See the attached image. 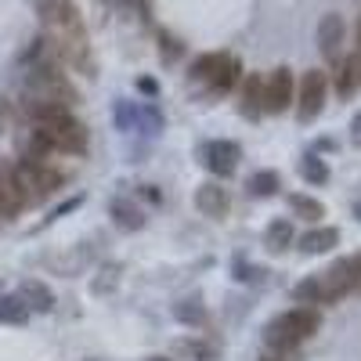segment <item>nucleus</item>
Masks as SVG:
<instances>
[{"label": "nucleus", "instance_id": "obj_1", "mask_svg": "<svg viewBox=\"0 0 361 361\" xmlns=\"http://www.w3.org/2000/svg\"><path fill=\"white\" fill-rule=\"evenodd\" d=\"M37 11L44 22V40L51 44L54 58L87 69V76H94V62H90V40L83 29V15L73 0H37Z\"/></svg>", "mask_w": 361, "mask_h": 361}, {"label": "nucleus", "instance_id": "obj_2", "mask_svg": "<svg viewBox=\"0 0 361 361\" xmlns=\"http://www.w3.org/2000/svg\"><path fill=\"white\" fill-rule=\"evenodd\" d=\"M25 94H29V102H47V105H66V109L76 102L73 83L66 80V73H58L54 62H37L29 69Z\"/></svg>", "mask_w": 361, "mask_h": 361}, {"label": "nucleus", "instance_id": "obj_3", "mask_svg": "<svg viewBox=\"0 0 361 361\" xmlns=\"http://www.w3.org/2000/svg\"><path fill=\"white\" fill-rule=\"evenodd\" d=\"M318 325H322V314L314 307H293L267 325V343L271 347H296V343L311 340L318 333Z\"/></svg>", "mask_w": 361, "mask_h": 361}, {"label": "nucleus", "instance_id": "obj_4", "mask_svg": "<svg viewBox=\"0 0 361 361\" xmlns=\"http://www.w3.org/2000/svg\"><path fill=\"white\" fill-rule=\"evenodd\" d=\"M11 170H15V180H18L25 202H40V199H47L51 192H58L66 185V173L58 166H51L47 159H22Z\"/></svg>", "mask_w": 361, "mask_h": 361}, {"label": "nucleus", "instance_id": "obj_5", "mask_svg": "<svg viewBox=\"0 0 361 361\" xmlns=\"http://www.w3.org/2000/svg\"><path fill=\"white\" fill-rule=\"evenodd\" d=\"M192 76H195V80H202V83H209L214 90H231L238 80H243V62H238L235 54L214 51V54L195 58Z\"/></svg>", "mask_w": 361, "mask_h": 361}, {"label": "nucleus", "instance_id": "obj_6", "mask_svg": "<svg viewBox=\"0 0 361 361\" xmlns=\"http://www.w3.org/2000/svg\"><path fill=\"white\" fill-rule=\"evenodd\" d=\"M357 282H361V257H343V260H336V264L322 275V286H325V296H329V300L347 296Z\"/></svg>", "mask_w": 361, "mask_h": 361}, {"label": "nucleus", "instance_id": "obj_7", "mask_svg": "<svg viewBox=\"0 0 361 361\" xmlns=\"http://www.w3.org/2000/svg\"><path fill=\"white\" fill-rule=\"evenodd\" d=\"M325 90H329L325 73H318V69L304 73V80H300V94H296V116L300 119H314L325 109Z\"/></svg>", "mask_w": 361, "mask_h": 361}, {"label": "nucleus", "instance_id": "obj_8", "mask_svg": "<svg viewBox=\"0 0 361 361\" xmlns=\"http://www.w3.org/2000/svg\"><path fill=\"white\" fill-rule=\"evenodd\" d=\"M293 105V73L286 66H279L264 83V112H286Z\"/></svg>", "mask_w": 361, "mask_h": 361}, {"label": "nucleus", "instance_id": "obj_9", "mask_svg": "<svg viewBox=\"0 0 361 361\" xmlns=\"http://www.w3.org/2000/svg\"><path fill=\"white\" fill-rule=\"evenodd\" d=\"M343 40H347V25L336 11H329L322 22H318V47L322 54L329 58V62H336L340 51H343Z\"/></svg>", "mask_w": 361, "mask_h": 361}, {"label": "nucleus", "instance_id": "obj_10", "mask_svg": "<svg viewBox=\"0 0 361 361\" xmlns=\"http://www.w3.org/2000/svg\"><path fill=\"white\" fill-rule=\"evenodd\" d=\"M202 156H206V166L217 177H228V173H235L238 159H243V148H238L235 141H209L202 148Z\"/></svg>", "mask_w": 361, "mask_h": 361}, {"label": "nucleus", "instance_id": "obj_11", "mask_svg": "<svg viewBox=\"0 0 361 361\" xmlns=\"http://www.w3.org/2000/svg\"><path fill=\"white\" fill-rule=\"evenodd\" d=\"M195 206L206 217H224L228 214V192L221 185H214V180H206V185L195 192Z\"/></svg>", "mask_w": 361, "mask_h": 361}, {"label": "nucleus", "instance_id": "obj_12", "mask_svg": "<svg viewBox=\"0 0 361 361\" xmlns=\"http://www.w3.org/2000/svg\"><path fill=\"white\" fill-rule=\"evenodd\" d=\"M361 90V58L357 54H347L340 62V73H336V94L340 98H350Z\"/></svg>", "mask_w": 361, "mask_h": 361}, {"label": "nucleus", "instance_id": "obj_13", "mask_svg": "<svg viewBox=\"0 0 361 361\" xmlns=\"http://www.w3.org/2000/svg\"><path fill=\"white\" fill-rule=\"evenodd\" d=\"M336 243H340L336 228H314V231H307L304 238H300V250H304L307 257H318V253H329Z\"/></svg>", "mask_w": 361, "mask_h": 361}, {"label": "nucleus", "instance_id": "obj_14", "mask_svg": "<svg viewBox=\"0 0 361 361\" xmlns=\"http://www.w3.org/2000/svg\"><path fill=\"white\" fill-rule=\"evenodd\" d=\"M18 296H22V304L29 311H51V304H54V296H51V289L44 282H25Z\"/></svg>", "mask_w": 361, "mask_h": 361}, {"label": "nucleus", "instance_id": "obj_15", "mask_svg": "<svg viewBox=\"0 0 361 361\" xmlns=\"http://www.w3.org/2000/svg\"><path fill=\"white\" fill-rule=\"evenodd\" d=\"M243 112L246 116L264 112V80L260 76H246V83H243Z\"/></svg>", "mask_w": 361, "mask_h": 361}, {"label": "nucleus", "instance_id": "obj_16", "mask_svg": "<svg viewBox=\"0 0 361 361\" xmlns=\"http://www.w3.org/2000/svg\"><path fill=\"white\" fill-rule=\"evenodd\" d=\"M293 296H296V304H329L325 286H322V275L304 279V282H300V286L293 289Z\"/></svg>", "mask_w": 361, "mask_h": 361}, {"label": "nucleus", "instance_id": "obj_17", "mask_svg": "<svg viewBox=\"0 0 361 361\" xmlns=\"http://www.w3.org/2000/svg\"><path fill=\"white\" fill-rule=\"evenodd\" d=\"M293 243V224L289 221H271L267 224V250L271 253H286Z\"/></svg>", "mask_w": 361, "mask_h": 361}, {"label": "nucleus", "instance_id": "obj_18", "mask_svg": "<svg viewBox=\"0 0 361 361\" xmlns=\"http://www.w3.org/2000/svg\"><path fill=\"white\" fill-rule=\"evenodd\" d=\"M29 318V307L22 304V296H0V322L4 325H22Z\"/></svg>", "mask_w": 361, "mask_h": 361}, {"label": "nucleus", "instance_id": "obj_19", "mask_svg": "<svg viewBox=\"0 0 361 361\" xmlns=\"http://www.w3.org/2000/svg\"><path fill=\"white\" fill-rule=\"evenodd\" d=\"M289 209L304 221H322L325 217V206L318 199H307V195H289Z\"/></svg>", "mask_w": 361, "mask_h": 361}, {"label": "nucleus", "instance_id": "obj_20", "mask_svg": "<svg viewBox=\"0 0 361 361\" xmlns=\"http://www.w3.org/2000/svg\"><path fill=\"white\" fill-rule=\"evenodd\" d=\"M275 192H279V173L275 170H260V173L250 177V195L267 199V195H275Z\"/></svg>", "mask_w": 361, "mask_h": 361}, {"label": "nucleus", "instance_id": "obj_21", "mask_svg": "<svg viewBox=\"0 0 361 361\" xmlns=\"http://www.w3.org/2000/svg\"><path fill=\"white\" fill-rule=\"evenodd\" d=\"M112 217H116L119 224H123V228H130V231L145 224V217H141V209H137V206H130L127 199H116V202H112Z\"/></svg>", "mask_w": 361, "mask_h": 361}, {"label": "nucleus", "instance_id": "obj_22", "mask_svg": "<svg viewBox=\"0 0 361 361\" xmlns=\"http://www.w3.org/2000/svg\"><path fill=\"white\" fill-rule=\"evenodd\" d=\"M177 350L188 354V357H195V361H214V357H217V347L206 343V340H180Z\"/></svg>", "mask_w": 361, "mask_h": 361}, {"label": "nucleus", "instance_id": "obj_23", "mask_svg": "<svg viewBox=\"0 0 361 361\" xmlns=\"http://www.w3.org/2000/svg\"><path fill=\"white\" fill-rule=\"evenodd\" d=\"M300 170H304V177L311 180V185H322V180H329V166L314 156H307L304 163H300Z\"/></svg>", "mask_w": 361, "mask_h": 361}, {"label": "nucleus", "instance_id": "obj_24", "mask_svg": "<svg viewBox=\"0 0 361 361\" xmlns=\"http://www.w3.org/2000/svg\"><path fill=\"white\" fill-rule=\"evenodd\" d=\"M354 141L361 145V112H357V119H354Z\"/></svg>", "mask_w": 361, "mask_h": 361}, {"label": "nucleus", "instance_id": "obj_25", "mask_svg": "<svg viewBox=\"0 0 361 361\" xmlns=\"http://www.w3.org/2000/svg\"><path fill=\"white\" fill-rule=\"evenodd\" d=\"M4 119H8V105H4V98H0V130H4Z\"/></svg>", "mask_w": 361, "mask_h": 361}, {"label": "nucleus", "instance_id": "obj_26", "mask_svg": "<svg viewBox=\"0 0 361 361\" xmlns=\"http://www.w3.org/2000/svg\"><path fill=\"white\" fill-rule=\"evenodd\" d=\"M357 58H361V18H357Z\"/></svg>", "mask_w": 361, "mask_h": 361}, {"label": "nucleus", "instance_id": "obj_27", "mask_svg": "<svg viewBox=\"0 0 361 361\" xmlns=\"http://www.w3.org/2000/svg\"><path fill=\"white\" fill-rule=\"evenodd\" d=\"M354 217H357V221H361V199H357V202H354Z\"/></svg>", "mask_w": 361, "mask_h": 361}, {"label": "nucleus", "instance_id": "obj_28", "mask_svg": "<svg viewBox=\"0 0 361 361\" xmlns=\"http://www.w3.org/2000/svg\"><path fill=\"white\" fill-rule=\"evenodd\" d=\"M148 361H170V357H159V354H156V357H148Z\"/></svg>", "mask_w": 361, "mask_h": 361}, {"label": "nucleus", "instance_id": "obj_29", "mask_svg": "<svg viewBox=\"0 0 361 361\" xmlns=\"http://www.w3.org/2000/svg\"><path fill=\"white\" fill-rule=\"evenodd\" d=\"M264 361H271V357H264Z\"/></svg>", "mask_w": 361, "mask_h": 361}]
</instances>
